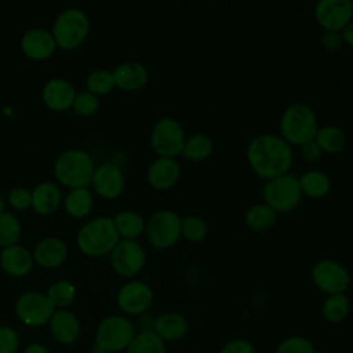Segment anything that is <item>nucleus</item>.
I'll use <instances>...</instances> for the list:
<instances>
[{
	"mask_svg": "<svg viewBox=\"0 0 353 353\" xmlns=\"http://www.w3.org/2000/svg\"><path fill=\"white\" fill-rule=\"evenodd\" d=\"M248 165L263 181L290 172L294 163L292 148L280 137L270 132L255 135L247 145Z\"/></svg>",
	"mask_w": 353,
	"mask_h": 353,
	"instance_id": "f257e3e1",
	"label": "nucleus"
},
{
	"mask_svg": "<svg viewBox=\"0 0 353 353\" xmlns=\"http://www.w3.org/2000/svg\"><path fill=\"white\" fill-rule=\"evenodd\" d=\"M317 130V116L312 106L303 102H294L287 106L279 121V135L291 148H301L313 141Z\"/></svg>",
	"mask_w": 353,
	"mask_h": 353,
	"instance_id": "f03ea898",
	"label": "nucleus"
},
{
	"mask_svg": "<svg viewBox=\"0 0 353 353\" xmlns=\"http://www.w3.org/2000/svg\"><path fill=\"white\" fill-rule=\"evenodd\" d=\"M120 241L113 219L108 216L94 218L77 232L76 243L79 250L88 256H103L112 252Z\"/></svg>",
	"mask_w": 353,
	"mask_h": 353,
	"instance_id": "7ed1b4c3",
	"label": "nucleus"
},
{
	"mask_svg": "<svg viewBox=\"0 0 353 353\" xmlns=\"http://www.w3.org/2000/svg\"><path fill=\"white\" fill-rule=\"evenodd\" d=\"M94 161L91 156L80 149L62 152L54 163V174L57 179L66 188H87L92 182Z\"/></svg>",
	"mask_w": 353,
	"mask_h": 353,
	"instance_id": "20e7f679",
	"label": "nucleus"
},
{
	"mask_svg": "<svg viewBox=\"0 0 353 353\" xmlns=\"http://www.w3.org/2000/svg\"><path fill=\"white\" fill-rule=\"evenodd\" d=\"M90 19L88 15L76 7L61 11L52 25V36L58 47L62 50L77 48L88 36Z\"/></svg>",
	"mask_w": 353,
	"mask_h": 353,
	"instance_id": "39448f33",
	"label": "nucleus"
},
{
	"mask_svg": "<svg viewBox=\"0 0 353 353\" xmlns=\"http://www.w3.org/2000/svg\"><path fill=\"white\" fill-rule=\"evenodd\" d=\"M262 196L263 203L277 214L291 212L301 204L303 197L298 176L291 172L265 181Z\"/></svg>",
	"mask_w": 353,
	"mask_h": 353,
	"instance_id": "423d86ee",
	"label": "nucleus"
},
{
	"mask_svg": "<svg viewBox=\"0 0 353 353\" xmlns=\"http://www.w3.org/2000/svg\"><path fill=\"white\" fill-rule=\"evenodd\" d=\"M185 141V130L174 117L159 119L150 132V145L157 157L176 159L182 154Z\"/></svg>",
	"mask_w": 353,
	"mask_h": 353,
	"instance_id": "0eeeda50",
	"label": "nucleus"
},
{
	"mask_svg": "<svg viewBox=\"0 0 353 353\" xmlns=\"http://www.w3.org/2000/svg\"><path fill=\"white\" fill-rule=\"evenodd\" d=\"M181 216L172 210H159L146 222L145 233L152 247L167 250L181 239Z\"/></svg>",
	"mask_w": 353,
	"mask_h": 353,
	"instance_id": "6e6552de",
	"label": "nucleus"
},
{
	"mask_svg": "<svg viewBox=\"0 0 353 353\" xmlns=\"http://www.w3.org/2000/svg\"><path fill=\"white\" fill-rule=\"evenodd\" d=\"M135 334V327L127 317L109 316L97 328L95 346L110 353L125 350Z\"/></svg>",
	"mask_w": 353,
	"mask_h": 353,
	"instance_id": "1a4fd4ad",
	"label": "nucleus"
},
{
	"mask_svg": "<svg viewBox=\"0 0 353 353\" xmlns=\"http://www.w3.org/2000/svg\"><path fill=\"white\" fill-rule=\"evenodd\" d=\"M313 284L327 295L343 294L350 284L347 269L336 259L324 258L317 261L310 269Z\"/></svg>",
	"mask_w": 353,
	"mask_h": 353,
	"instance_id": "9d476101",
	"label": "nucleus"
},
{
	"mask_svg": "<svg viewBox=\"0 0 353 353\" xmlns=\"http://www.w3.org/2000/svg\"><path fill=\"white\" fill-rule=\"evenodd\" d=\"M109 255L112 269L127 279L137 276L146 262V252L137 240H120Z\"/></svg>",
	"mask_w": 353,
	"mask_h": 353,
	"instance_id": "9b49d317",
	"label": "nucleus"
},
{
	"mask_svg": "<svg viewBox=\"0 0 353 353\" xmlns=\"http://www.w3.org/2000/svg\"><path fill=\"white\" fill-rule=\"evenodd\" d=\"M54 312L55 307L47 295L40 292H25L15 302V313L18 319L30 327L44 325L50 321Z\"/></svg>",
	"mask_w": 353,
	"mask_h": 353,
	"instance_id": "f8f14e48",
	"label": "nucleus"
},
{
	"mask_svg": "<svg viewBox=\"0 0 353 353\" xmlns=\"http://www.w3.org/2000/svg\"><path fill=\"white\" fill-rule=\"evenodd\" d=\"M314 19L324 32H341L353 19V3L350 0H320L314 6Z\"/></svg>",
	"mask_w": 353,
	"mask_h": 353,
	"instance_id": "ddd939ff",
	"label": "nucleus"
},
{
	"mask_svg": "<svg viewBox=\"0 0 353 353\" xmlns=\"http://www.w3.org/2000/svg\"><path fill=\"white\" fill-rule=\"evenodd\" d=\"M153 303L152 288L139 280L125 283L117 292L119 307L128 314H142Z\"/></svg>",
	"mask_w": 353,
	"mask_h": 353,
	"instance_id": "4468645a",
	"label": "nucleus"
},
{
	"mask_svg": "<svg viewBox=\"0 0 353 353\" xmlns=\"http://www.w3.org/2000/svg\"><path fill=\"white\" fill-rule=\"evenodd\" d=\"M92 186L97 194H99L105 200L117 199L125 185L123 171L113 163H103L94 171Z\"/></svg>",
	"mask_w": 353,
	"mask_h": 353,
	"instance_id": "2eb2a0df",
	"label": "nucleus"
},
{
	"mask_svg": "<svg viewBox=\"0 0 353 353\" xmlns=\"http://www.w3.org/2000/svg\"><path fill=\"white\" fill-rule=\"evenodd\" d=\"M181 176V167L176 159L156 157L148 167L146 179L156 190H170Z\"/></svg>",
	"mask_w": 353,
	"mask_h": 353,
	"instance_id": "dca6fc26",
	"label": "nucleus"
},
{
	"mask_svg": "<svg viewBox=\"0 0 353 353\" xmlns=\"http://www.w3.org/2000/svg\"><path fill=\"white\" fill-rule=\"evenodd\" d=\"M57 43L50 30L34 28L28 30L21 39L22 52L33 61H44L55 51Z\"/></svg>",
	"mask_w": 353,
	"mask_h": 353,
	"instance_id": "f3484780",
	"label": "nucleus"
},
{
	"mask_svg": "<svg viewBox=\"0 0 353 353\" xmlns=\"http://www.w3.org/2000/svg\"><path fill=\"white\" fill-rule=\"evenodd\" d=\"M74 97H76V91L73 85L68 80L61 77L48 80L44 84L41 91V98L44 105L48 109L57 110V112H62L72 108Z\"/></svg>",
	"mask_w": 353,
	"mask_h": 353,
	"instance_id": "a211bd4d",
	"label": "nucleus"
},
{
	"mask_svg": "<svg viewBox=\"0 0 353 353\" xmlns=\"http://www.w3.org/2000/svg\"><path fill=\"white\" fill-rule=\"evenodd\" d=\"M112 74L114 87H119L123 91H138L149 80L148 69L135 61H127L117 65Z\"/></svg>",
	"mask_w": 353,
	"mask_h": 353,
	"instance_id": "6ab92c4d",
	"label": "nucleus"
},
{
	"mask_svg": "<svg viewBox=\"0 0 353 353\" xmlns=\"http://www.w3.org/2000/svg\"><path fill=\"white\" fill-rule=\"evenodd\" d=\"M32 255L39 266L44 269H55L65 262L68 247L58 237H46L37 243Z\"/></svg>",
	"mask_w": 353,
	"mask_h": 353,
	"instance_id": "aec40b11",
	"label": "nucleus"
},
{
	"mask_svg": "<svg viewBox=\"0 0 353 353\" xmlns=\"http://www.w3.org/2000/svg\"><path fill=\"white\" fill-rule=\"evenodd\" d=\"M33 255L22 245L14 244L4 247L0 252L1 269L14 277L26 276L33 268Z\"/></svg>",
	"mask_w": 353,
	"mask_h": 353,
	"instance_id": "412c9836",
	"label": "nucleus"
},
{
	"mask_svg": "<svg viewBox=\"0 0 353 353\" xmlns=\"http://www.w3.org/2000/svg\"><path fill=\"white\" fill-rule=\"evenodd\" d=\"M48 324H50V331L52 336L58 342L65 345L73 343L80 334V323L77 317L66 309L55 310Z\"/></svg>",
	"mask_w": 353,
	"mask_h": 353,
	"instance_id": "4be33fe9",
	"label": "nucleus"
},
{
	"mask_svg": "<svg viewBox=\"0 0 353 353\" xmlns=\"http://www.w3.org/2000/svg\"><path fill=\"white\" fill-rule=\"evenodd\" d=\"M153 331L164 342H175L182 339L188 334L189 324L181 313L167 312L154 319Z\"/></svg>",
	"mask_w": 353,
	"mask_h": 353,
	"instance_id": "5701e85b",
	"label": "nucleus"
},
{
	"mask_svg": "<svg viewBox=\"0 0 353 353\" xmlns=\"http://www.w3.org/2000/svg\"><path fill=\"white\" fill-rule=\"evenodd\" d=\"M62 200L59 188L52 182H41L32 190V208L41 215L54 212Z\"/></svg>",
	"mask_w": 353,
	"mask_h": 353,
	"instance_id": "b1692460",
	"label": "nucleus"
},
{
	"mask_svg": "<svg viewBox=\"0 0 353 353\" xmlns=\"http://www.w3.org/2000/svg\"><path fill=\"white\" fill-rule=\"evenodd\" d=\"M302 196L309 199H323L325 197L332 188L330 176L320 170H309L298 176Z\"/></svg>",
	"mask_w": 353,
	"mask_h": 353,
	"instance_id": "393cba45",
	"label": "nucleus"
},
{
	"mask_svg": "<svg viewBox=\"0 0 353 353\" xmlns=\"http://www.w3.org/2000/svg\"><path fill=\"white\" fill-rule=\"evenodd\" d=\"M277 212L266 203L252 204L244 214L245 226L256 233L270 230L277 222Z\"/></svg>",
	"mask_w": 353,
	"mask_h": 353,
	"instance_id": "a878e982",
	"label": "nucleus"
},
{
	"mask_svg": "<svg viewBox=\"0 0 353 353\" xmlns=\"http://www.w3.org/2000/svg\"><path fill=\"white\" fill-rule=\"evenodd\" d=\"M112 219L120 240H137L139 236L145 233L146 222L135 211H131V210L121 211L116 214V216Z\"/></svg>",
	"mask_w": 353,
	"mask_h": 353,
	"instance_id": "bb28decb",
	"label": "nucleus"
},
{
	"mask_svg": "<svg viewBox=\"0 0 353 353\" xmlns=\"http://www.w3.org/2000/svg\"><path fill=\"white\" fill-rule=\"evenodd\" d=\"M214 150V143L211 138L203 132H196L186 138L182 156L193 163L207 160Z\"/></svg>",
	"mask_w": 353,
	"mask_h": 353,
	"instance_id": "cd10ccee",
	"label": "nucleus"
},
{
	"mask_svg": "<svg viewBox=\"0 0 353 353\" xmlns=\"http://www.w3.org/2000/svg\"><path fill=\"white\" fill-rule=\"evenodd\" d=\"M314 142L319 145V148L323 150V153H338L341 152L346 142V134L341 127L336 125H324L319 127L317 134L314 137Z\"/></svg>",
	"mask_w": 353,
	"mask_h": 353,
	"instance_id": "c85d7f7f",
	"label": "nucleus"
},
{
	"mask_svg": "<svg viewBox=\"0 0 353 353\" xmlns=\"http://www.w3.org/2000/svg\"><path fill=\"white\" fill-rule=\"evenodd\" d=\"M63 204H65L66 212L70 216L84 218L85 215L90 214L94 200L88 188H77V189H72L68 193Z\"/></svg>",
	"mask_w": 353,
	"mask_h": 353,
	"instance_id": "c756f323",
	"label": "nucleus"
},
{
	"mask_svg": "<svg viewBox=\"0 0 353 353\" xmlns=\"http://www.w3.org/2000/svg\"><path fill=\"white\" fill-rule=\"evenodd\" d=\"M125 353H165V342L153 330L139 331L130 342Z\"/></svg>",
	"mask_w": 353,
	"mask_h": 353,
	"instance_id": "7c9ffc66",
	"label": "nucleus"
},
{
	"mask_svg": "<svg viewBox=\"0 0 353 353\" xmlns=\"http://www.w3.org/2000/svg\"><path fill=\"white\" fill-rule=\"evenodd\" d=\"M350 310V302L345 294L327 295L321 305V314L328 323H339L345 320Z\"/></svg>",
	"mask_w": 353,
	"mask_h": 353,
	"instance_id": "2f4dec72",
	"label": "nucleus"
},
{
	"mask_svg": "<svg viewBox=\"0 0 353 353\" xmlns=\"http://www.w3.org/2000/svg\"><path fill=\"white\" fill-rule=\"evenodd\" d=\"M76 296V288L70 281L58 280L48 287L47 298L54 307H66L69 306Z\"/></svg>",
	"mask_w": 353,
	"mask_h": 353,
	"instance_id": "473e14b6",
	"label": "nucleus"
},
{
	"mask_svg": "<svg viewBox=\"0 0 353 353\" xmlns=\"http://www.w3.org/2000/svg\"><path fill=\"white\" fill-rule=\"evenodd\" d=\"M21 222L14 214L6 211L4 214L0 215V245L3 248L17 244L21 237Z\"/></svg>",
	"mask_w": 353,
	"mask_h": 353,
	"instance_id": "72a5a7b5",
	"label": "nucleus"
},
{
	"mask_svg": "<svg viewBox=\"0 0 353 353\" xmlns=\"http://www.w3.org/2000/svg\"><path fill=\"white\" fill-rule=\"evenodd\" d=\"M85 87L88 88V92H91L97 97L110 92L114 87V80H113L112 72L106 70V69L92 70L85 79Z\"/></svg>",
	"mask_w": 353,
	"mask_h": 353,
	"instance_id": "f704fd0d",
	"label": "nucleus"
},
{
	"mask_svg": "<svg viewBox=\"0 0 353 353\" xmlns=\"http://www.w3.org/2000/svg\"><path fill=\"white\" fill-rule=\"evenodd\" d=\"M205 222L196 215H186L181 219V237L189 243H200L207 236Z\"/></svg>",
	"mask_w": 353,
	"mask_h": 353,
	"instance_id": "c9c22d12",
	"label": "nucleus"
},
{
	"mask_svg": "<svg viewBox=\"0 0 353 353\" xmlns=\"http://www.w3.org/2000/svg\"><path fill=\"white\" fill-rule=\"evenodd\" d=\"M72 109L79 116H83V117L92 116L99 110V99H98L97 95H94L88 91L79 92L74 97Z\"/></svg>",
	"mask_w": 353,
	"mask_h": 353,
	"instance_id": "e433bc0d",
	"label": "nucleus"
},
{
	"mask_svg": "<svg viewBox=\"0 0 353 353\" xmlns=\"http://www.w3.org/2000/svg\"><path fill=\"white\" fill-rule=\"evenodd\" d=\"M276 353H316L310 339L299 335L285 338L276 349Z\"/></svg>",
	"mask_w": 353,
	"mask_h": 353,
	"instance_id": "4c0bfd02",
	"label": "nucleus"
},
{
	"mask_svg": "<svg viewBox=\"0 0 353 353\" xmlns=\"http://www.w3.org/2000/svg\"><path fill=\"white\" fill-rule=\"evenodd\" d=\"M8 204L19 211H23L32 205V192L26 188L17 186L8 193Z\"/></svg>",
	"mask_w": 353,
	"mask_h": 353,
	"instance_id": "58836bf2",
	"label": "nucleus"
},
{
	"mask_svg": "<svg viewBox=\"0 0 353 353\" xmlns=\"http://www.w3.org/2000/svg\"><path fill=\"white\" fill-rule=\"evenodd\" d=\"M18 345L17 332L7 325H0V353H17Z\"/></svg>",
	"mask_w": 353,
	"mask_h": 353,
	"instance_id": "ea45409f",
	"label": "nucleus"
},
{
	"mask_svg": "<svg viewBox=\"0 0 353 353\" xmlns=\"http://www.w3.org/2000/svg\"><path fill=\"white\" fill-rule=\"evenodd\" d=\"M219 353H255L251 342L245 339H233L225 343Z\"/></svg>",
	"mask_w": 353,
	"mask_h": 353,
	"instance_id": "a19ab883",
	"label": "nucleus"
},
{
	"mask_svg": "<svg viewBox=\"0 0 353 353\" xmlns=\"http://www.w3.org/2000/svg\"><path fill=\"white\" fill-rule=\"evenodd\" d=\"M321 46L327 51H336L343 46V39L341 32L327 30L321 36Z\"/></svg>",
	"mask_w": 353,
	"mask_h": 353,
	"instance_id": "79ce46f5",
	"label": "nucleus"
},
{
	"mask_svg": "<svg viewBox=\"0 0 353 353\" xmlns=\"http://www.w3.org/2000/svg\"><path fill=\"white\" fill-rule=\"evenodd\" d=\"M301 153L309 161H316L323 156V150L319 148V145L314 142V139L305 143L303 146H301Z\"/></svg>",
	"mask_w": 353,
	"mask_h": 353,
	"instance_id": "37998d69",
	"label": "nucleus"
},
{
	"mask_svg": "<svg viewBox=\"0 0 353 353\" xmlns=\"http://www.w3.org/2000/svg\"><path fill=\"white\" fill-rule=\"evenodd\" d=\"M343 44H347L349 47L353 48V19L341 30Z\"/></svg>",
	"mask_w": 353,
	"mask_h": 353,
	"instance_id": "c03bdc74",
	"label": "nucleus"
},
{
	"mask_svg": "<svg viewBox=\"0 0 353 353\" xmlns=\"http://www.w3.org/2000/svg\"><path fill=\"white\" fill-rule=\"evenodd\" d=\"M25 353H48L47 347L41 343H30L26 349Z\"/></svg>",
	"mask_w": 353,
	"mask_h": 353,
	"instance_id": "a18cd8bd",
	"label": "nucleus"
},
{
	"mask_svg": "<svg viewBox=\"0 0 353 353\" xmlns=\"http://www.w3.org/2000/svg\"><path fill=\"white\" fill-rule=\"evenodd\" d=\"M4 212H6V201H4V199L0 196V215L4 214Z\"/></svg>",
	"mask_w": 353,
	"mask_h": 353,
	"instance_id": "49530a36",
	"label": "nucleus"
},
{
	"mask_svg": "<svg viewBox=\"0 0 353 353\" xmlns=\"http://www.w3.org/2000/svg\"><path fill=\"white\" fill-rule=\"evenodd\" d=\"M92 353H110V352H108V350H103V349H99V347H94L92 349Z\"/></svg>",
	"mask_w": 353,
	"mask_h": 353,
	"instance_id": "de8ad7c7",
	"label": "nucleus"
}]
</instances>
